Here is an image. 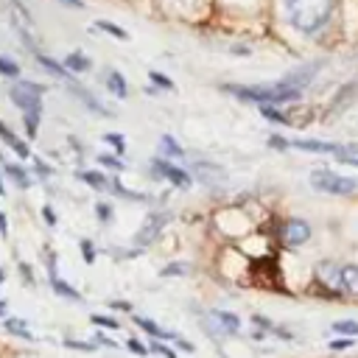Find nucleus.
Masks as SVG:
<instances>
[{
	"label": "nucleus",
	"instance_id": "f257e3e1",
	"mask_svg": "<svg viewBox=\"0 0 358 358\" xmlns=\"http://www.w3.org/2000/svg\"><path fill=\"white\" fill-rule=\"evenodd\" d=\"M224 92L235 95L238 101H249V103H260V106H277V103H288V101H299L302 90L288 87V84H224Z\"/></svg>",
	"mask_w": 358,
	"mask_h": 358
},
{
	"label": "nucleus",
	"instance_id": "f03ea898",
	"mask_svg": "<svg viewBox=\"0 0 358 358\" xmlns=\"http://www.w3.org/2000/svg\"><path fill=\"white\" fill-rule=\"evenodd\" d=\"M333 3H336V0H299V3L288 11V20H291V25H294L296 31L313 34V31H319V28L330 20Z\"/></svg>",
	"mask_w": 358,
	"mask_h": 358
},
{
	"label": "nucleus",
	"instance_id": "7ed1b4c3",
	"mask_svg": "<svg viewBox=\"0 0 358 358\" xmlns=\"http://www.w3.org/2000/svg\"><path fill=\"white\" fill-rule=\"evenodd\" d=\"M308 182H310L313 190H319V193H333V196H347V193H355V190H358V179L341 176V173H336V171H330V168H316V171H310Z\"/></svg>",
	"mask_w": 358,
	"mask_h": 358
},
{
	"label": "nucleus",
	"instance_id": "20e7f679",
	"mask_svg": "<svg viewBox=\"0 0 358 358\" xmlns=\"http://www.w3.org/2000/svg\"><path fill=\"white\" fill-rule=\"evenodd\" d=\"M42 95H45V87L34 84V81H14L8 87V98L22 115L25 112H42Z\"/></svg>",
	"mask_w": 358,
	"mask_h": 358
},
{
	"label": "nucleus",
	"instance_id": "39448f33",
	"mask_svg": "<svg viewBox=\"0 0 358 358\" xmlns=\"http://www.w3.org/2000/svg\"><path fill=\"white\" fill-rule=\"evenodd\" d=\"M168 221H171V213H168V210H154V213H148L145 221H143V227H140L137 235H134V246H137V249H145L148 243H154L157 235L162 232V227H165Z\"/></svg>",
	"mask_w": 358,
	"mask_h": 358
},
{
	"label": "nucleus",
	"instance_id": "423d86ee",
	"mask_svg": "<svg viewBox=\"0 0 358 358\" xmlns=\"http://www.w3.org/2000/svg\"><path fill=\"white\" fill-rule=\"evenodd\" d=\"M148 165H151V176H157V179H168L171 185L182 187V190H187V187L193 185V179H190V173H187L185 168H176L173 162H168V159H162V157H154Z\"/></svg>",
	"mask_w": 358,
	"mask_h": 358
},
{
	"label": "nucleus",
	"instance_id": "0eeeda50",
	"mask_svg": "<svg viewBox=\"0 0 358 358\" xmlns=\"http://www.w3.org/2000/svg\"><path fill=\"white\" fill-rule=\"evenodd\" d=\"M291 148L299 151H313V154H336V157H347L350 151H358V145H344V143H324V140H288Z\"/></svg>",
	"mask_w": 358,
	"mask_h": 358
},
{
	"label": "nucleus",
	"instance_id": "6e6552de",
	"mask_svg": "<svg viewBox=\"0 0 358 358\" xmlns=\"http://www.w3.org/2000/svg\"><path fill=\"white\" fill-rule=\"evenodd\" d=\"M280 235H282V241H285L288 246H299V243H305V241L310 238V224L302 221V218H288V221L282 224Z\"/></svg>",
	"mask_w": 358,
	"mask_h": 358
},
{
	"label": "nucleus",
	"instance_id": "1a4fd4ad",
	"mask_svg": "<svg viewBox=\"0 0 358 358\" xmlns=\"http://www.w3.org/2000/svg\"><path fill=\"white\" fill-rule=\"evenodd\" d=\"M48 274H50V288L59 294V296H64V299H73V302H81V294L73 288V285H67L59 274H56V268H53V255L48 257Z\"/></svg>",
	"mask_w": 358,
	"mask_h": 358
},
{
	"label": "nucleus",
	"instance_id": "9d476101",
	"mask_svg": "<svg viewBox=\"0 0 358 358\" xmlns=\"http://www.w3.org/2000/svg\"><path fill=\"white\" fill-rule=\"evenodd\" d=\"M70 92H73L76 98H81V103H84L90 112H95V115H103V117H109V115H112V112H109V109H106V106H103V103H101V101H98L92 92H87L84 87H78V84H73V81H70Z\"/></svg>",
	"mask_w": 358,
	"mask_h": 358
},
{
	"label": "nucleus",
	"instance_id": "9b49d317",
	"mask_svg": "<svg viewBox=\"0 0 358 358\" xmlns=\"http://www.w3.org/2000/svg\"><path fill=\"white\" fill-rule=\"evenodd\" d=\"M210 316L218 322V330L221 333H229V336H235V333H241V316L238 313H232V310H210Z\"/></svg>",
	"mask_w": 358,
	"mask_h": 358
},
{
	"label": "nucleus",
	"instance_id": "f8f14e48",
	"mask_svg": "<svg viewBox=\"0 0 358 358\" xmlns=\"http://www.w3.org/2000/svg\"><path fill=\"white\" fill-rule=\"evenodd\" d=\"M193 173H196L204 185H218V182L227 179L224 171H221L218 165H213V162H199V165H193Z\"/></svg>",
	"mask_w": 358,
	"mask_h": 358
},
{
	"label": "nucleus",
	"instance_id": "ddd939ff",
	"mask_svg": "<svg viewBox=\"0 0 358 358\" xmlns=\"http://www.w3.org/2000/svg\"><path fill=\"white\" fill-rule=\"evenodd\" d=\"M31 53H34V59L48 70V73H53V76H59V78H64V81H73V76H70V70L64 67V64H59V62H53V59H48L39 48H31Z\"/></svg>",
	"mask_w": 358,
	"mask_h": 358
},
{
	"label": "nucleus",
	"instance_id": "4468645a",
	"mask_svg": "<svg viewBox=\"0 0 358 358\" xmlns=\"http://www.w3.org/2000/svg\"><path fill=\"white\" fill-rule=\"evenodd\" d=\"M319 70V64H305V67H299V70H294V73H288V76H282V84H288V87H296V90H302L310 78H313V73Z\"/></svg>",
	"mask_w": 358,
	"mask_h": 358
},
{
	"label": "nucleus",
	"instance_id": "2eb2a0df",
	"mask_svg": "<svg viewBox=\"0 0 358 358\" xmlns=\"http://www.w3.org/2000/svg\"><path fill=\"white\" fill-rule=\"evenodd\" d=\"M338 285H341L347 294L358 296V266H352V263L341 266V268H338Z\"/></svg>",
	"mask_w": 358,
	"mask_h": 358
},
{
	"label": "nucleus",
	"instance_id": "dca6fc26",
	"mask_svg": "<svg viewBox=\"0 0 358 358\" xmlns=\"http://www.w3.org/2000/svg\"><path fill=\"white\" fill-rule=\"evenodd\" d=\"M70 73H87L90 67H92V62H90V56H84L81 50H73V53H67L64 56V62H62Z\"/></svg>",
	"mask_w": 358,
	"mask_h": 358
},
{
	"label": "nucleus",
	"instance_id": "f3484780",
	"mask_svg": "<svg viewBox=\"0 0 358 358\" xmlns=\"http://www.w3.org/2000/svg\"><path fill=\"white\" fill-rule=\"evenodd\" d=\"M106 90H109L115 98H126V95H129V87H126L123 73H117V70H106Z\"/></svg>",
	"mask_w": 358,
	"mask_h": 358
},
{
	"label": "nucleus",
	"instance_id": "a211bd4d",
	"mask_svg": "<svg viewBox=\"0 0 358 358\" xmlns=\"http://www.w3.org/2000/svg\"><path fill=\"white\" fill-rule=\"evenodd\" d=\"M0 137H3V140H6V143H8V145H11V148L20 154V157H31L28 145H25V143H22V140H20V137H17V134H14L8 126H3V120H0Z\"/></svg>",
	"mask_w": 358,
	"mask_h": 358
},
{
	"label": "nucleus",
	"instance_id": "6ab92c4d",
	"mask_svg": "<svg viewBox=\"0 0 358 358\" xmlns=\"http://www.w3.org/2000/svg\"><path fill=\"white\" fill-rule=\"evenodd\" d=\"M78 179L87 182V185H92L95 190H109V187H112V179H106V176L98 173V171H81Z\"/></svg>",
	"mask_w": 358,
	"mask_h": 358
},
{
	"label": "nucleus",
	"instance_id": "aec40b11",
	"mask_svg": "<svg viewBox=\"0 0 358 358\" xmlns=\"http://www.w3.org/2000/svg\"><path fill=\"white\" fill-rule=\"evenodd\" d=\"M134 324H140L148 336H154V338H176L173 333H168V330H162L157 322H151V319H145V316H134Z\"/></svg>",
	"mask_w": 358,
	"mask_h": 358
},
{
	"label": "nucleus",
	"instance_id": "412c9836",
	"mask_svg": "<svg viewBox=\"0 0 358 358\" xmlns=\"http://www.w3.org/2000/svg\"><path fill=\"white\" fill-rule=\"evenodd\" d=\"M330 327H333L336 336H350V338L358 336V322H355V319H338V322H333Z\"/></svg>",
	"mask_w": 358,
	"mask_h": 358
},
{
	"label": "nucleus",
	"instance_id": "4be33fe9",
	"mask_svg": "<svg viewBox=\"0 0 358 358\" xmlns=\"http://www.w3.org/2000/svg\"><path fill=\"white\" fill-rule=\"evenodd\" d=\"M95 28H101V31H106L109 36H115V39H120V42H129V34L120 28V25H115V22H109V20H98L95 22Z\"/></svg>",
	"mask_w": 358,
	"mask_h": 358
},
{
	"label": "nucleus",
	"instance_id": "5701e85b",
	"mask_svg": "<svg viewBox=\"0 0 358 358\" xmlns=\"http://www.w3.org/2000/svg\"><path fill=\"white\" fill-rule=\"evenodd\" d=\"M6 173H8L20 187H28V185H31V179H28V173H25V168H22V165L8 162V165H6Z\"/></svg>",
	"mask_w": 358,
	"mask_h": 358
},
{
	"label": "nucleus",
	"instance_id": "b1692460",
	"mask_svg": "<svg viewBox=\"0 0 358 358\" xmlns=\"http://www.w3.org/2000/svg\"><path fill=\"white\" fill-rule=\"evenodd\" d=\"M0 73H3L6 78H17V76H20V64L11 62L8 56H0Z\"/></svg>",
	"mask_w": 358,
	"mask_h": 358
},
{
	"label": "nucleus",
	"instance_id": "393cba45",
	"mask_svg": "<svg viewBox=\"0 0 358 358\" xmlns=\"http://www.w3.org/2000/svg\"><path fill=\"white\" fill-rule=\"evenodd\" d=\"M260 112H263V117H266V120H271V123H280V126H288V117H285L282 112H277L274 106H260Z\"/></svg>",
	"mask_w": 358,
	"mask_h": 358
},
{
	"label": "nucleus",
	"instance_id": "a878e982",
	"mask_svg": "<svg viewBox=\"0 0 358 358\" xmlns=\"http://www.w3.org/2000/svg\"><path fill=\"white\" fill-rule=\"evenodd\" d=\"M22 120H25V131H28V137H36V131H39V112H25Z\"/></svg>",
	"mask_w": 358,
	"mask_h": 358
},
{
	"label": "nucleus",
	"instance_id": "bb28decb",
	"mask_svg": "<svg viewBox=\"0 0 358 358\" xmlns=\"http://www.w3.org/2000/svg\"><path fill=\"white\" fill-rule=\"evenodd\" d=\"M22 324H25L22 319H6V330H8V333H17V336H22V338H34L31 330H25Z\"/></svg>",
	"mask_w": 358,
	"mask_h": 358
},
{
	"label": "nucleus",
	"instance_id": "cd10ccee",
	"mask_svg": "<svg viewBox=\"0 0 358 358\" xmlns=\"http://www.w3.org/2000/svg\"><path fill=\"white\" fill-rule=\"evenodd\" d=\"M159 143H162V151H165V154H171V157H182V154H185V151L176 145V140H173L171 134H162V140H159Z\"/></svg>",
	"mask_w": 358,
	"mask_h": 358
},
{
	"label": "nucleus",
	"instance_id": "c85d7f7f",
	"mask_svg": "<svg viewBox=\"0 0 358 358\" xmlns=\"http://www.w3.org/2000/svg\"><path fill=\"white\" fill-rule=\"evenodd\" d=\"M148 78H151V84H154V87H162V90H173V81H171L165 73H157V70H151V73H148Z\"/></svg>",
	"mask_w": 358,
	"mask_h": 358
},
{
	"label": "nucleus",
	"instance_id": "c756f323",
	"mask_svg": "<svg viewBox=\"0 0 358 358\" xmlns=\"http://www.w3.org/2000/svg\"><path fill=\"white\" fill-rule=\"evenodd\" d=\"M103 140H106V143H112V145H115V151H120V154L126 151V137H123V134L109 131V134H103Z\"/></svg>",
	"mask_w": 358,
	"mask_h": 358
},
{
	"label": "nucleus",
	"instance_id": "7c9ffc66",
	"mask_svg": "<svg viewBox=\"0 0 358 358\" xmlns=\"http://www.w3.org/2000/svg\"><path fill=\"white\" fill-rule=\"evenodd\" d=\"M98 162H101V165H106V168H112V171H123V162H120L117 157H109V154H98Z\"/></svg>",
	"mask_w": 358,
	"mask_h": 358
},
{
	"label": "nucleus",
	"instance_id": "2f4dec72",
	"mask_svg": "<svg viewBox=\"0 0 358 358\" xmlns=\"http://www.w3.org/2000/svg\"><path fill=\"white\" fill-rule=\"evenodd\" d=\"M95 213H98V221H101V224H109V221H112V207H109V204L98 201V204H95Z\"/></svg>",
	"mask_w": 358,
	"mask_h": 358
},
{
	"label": "nucleus",
	"instance_id": "473e14b6",
	"mask_svg": "<svg viewBox=\"0 0 358 358\" xmlns=\"http://www.w3.org/2000/svg\"><path fill=\"white\" fill-rule=\"evenodd\" d=\"M126 350L134 352V355H148V352H151V350H148L143 341H137V338H129V341H126Z\"/></svg>",
	"mask_w": 358,
	"mask_h": 358
},
{
	"label": "nucleus",
	"instance_id": "72a5a7b5",
	"mask_svg": "<svg viewBox=\"0 0 358 358\" xmlns=\"http://www.w3.org/2000/svg\"><path fill=\"white\" fill-rule=\"evenodd\" d=\"M92 322H95V324H101V327H106V330H117V327H120L115 319H109V316H101V313H95V316H92Z\"/></svg>",
	"mask_w": 358,
	"mask_h": 358
},
{
	"label": "nucleus",
	"instance_id": "f704fd0d",
	"mask_svg": "<svg viewBox=\"0 0 358 358\" xmlns=\"http://www.w3.org/2000/svg\"><path fill=\"white\" fill-rule=\"evenodd\" d=\"M327 347H330L333 352H338V350H347V347H352V338H350V336H341V338H333Z\"/></svg>",
	"mask_w": 358,
	"mask_h": 358
},
{
	"label": "nucleus",
	"instance_id": "c9c22d12",
	"mask_svg": "<svg viewBox=\"0 0 358 358\" xmlns=\"http://www.w3.org/2000/svg\"><path fill=\"white\" fill-rule=\"evenodd\" d=\"M64 347H73V350H81V352H92V350H95L92 344H87V341H73V338H67Z\"/></svg>",
	"mask_w": 358,
	"mask_h": 358
},
{
	"label": "nucleus",
	"instance_id": "e433bc0d",
	"mask_svg": "<svg viewBox=\"0 0 358 358\" xmlns=\"http://www.w3.org/2000/svg\"><path fill=\"white\" fill-rule=\"evenodd\" d=\"M81 252H84V260H87V263L95 260V246H92L90 241H81Z\"/></svg>",
	"mask_w": 358,
	"mask_h": 358
},
{
	"label": "nucleus",
	"instance_id": "4c0bfd02",
	"mask_svg": "<svg viewBox=\"0 0 358 358\" xmlns=\"http://www.w3.org/2000/svg\"><path fill=\"white\" fill-rule=\"evenodd\" d=\"M148 350H151V352H159V355H165V358H176V355H173V352H171V350H168L162 341H154Z\"/></svg>",
	"mask_w": 358,
	"mask_h": 358
},
{
	"label": "nucleus",
	"instance_id": "58836bf2",
	"mask_svg": "<svg viewBox=\"0 0 358 358\" xmlns=\"http://www.w3.org/2000/svg\"><path fill=\"white\" fill-rule=\"evenodd\" d=\"M185 271H187L185 263H173V266H165V268H162V274H185Z\"/></svg>",
	"mask_w": 358,
	"mask_h": 358
},
{
	"label": "nucleus",
	"instance_id": "ea45409f",
	"mask_svg": "<svg viewBox=\"0 0 358 358\" xmlns=\"http://www.w3.org/2000/svg\"><path fill=\"white\" fill-rule=\"evenodd\" d=\"M252 322H255V324H260V330H274V324H271L266 316H260V313H255V316H252Z\"/></svg>",
	"mask_w": 358,
	"mask_h": 358
},
{
	"label": "nucleus",
	"instance_id": "a19ab883",
	"mask_svg": "<svg viewBox=\"0 0 358 358\" xmlns=\"http://www.w3.org/2000/svg\"><path fill=\"white\" fill-rule=\"evenodd\" d=\"M268 145H271V148H280V151H282V148H288V140H282V137L271 134V137H268Z\"/></svg>",
	"mask_w": 358,
	"mask_h": 358
},
{
	"label": "nucleus",
	"instance_id": "79ce46f5",
	"mask_svg": "<svg viewBox=\"0 0 358 358\" xmlns=\"http://www.w3.org/2000/svg\"><path fill=\"white\" fill-rule=\"evenodd\" d=\"M106 305H109V308H115V310H131V305H129V302H123V299H109Z\"/></svg>",
	"mask_w": 358,
	"mask_h": 358
},
{
	"label": "nucleus",
	"instance_id": "37998d69",
	"mask_svg": "<svg viewBox=\"0 0 358 358\" xmlns=\"http://www.w3.org/2000/svg\"><path fill=\"white\" fill-rule=\"evenodd\" d=\"M176 347H179V350H185V352H196V347H193L187 338H179V336H176Z\"/></svg>",
	"mask_w": 358,
	"mask_h": 358
},
{
	"label": "nucleus",
	"instance_id": "c03bdc74",
	"mask_svg": "<svg viewBox=\"0 0 358 358\" xmlns=\"http://www.w3.org/2000/svg\"><path fill=\"white\" fill-rule=\"evenodd\" d=\"M232 53H235V56H249L252 48H249V45H232Z\"/></svg>",
	"mask_w": 358,
	"mask_h": 358
},
{
	"label": "nucleus",
	"instance_id": "a18cd8bd",
	"mask_svg": "<svg viewBox=\"0 0 358 358\" xmlns=\"http://www.w3.org/2000/svg\"><path fill=\"white\" fill-rule=\"evenodd\" d=\"M62 6H70V8H84V0H56Z\"/></svg>",
	"mask_w": 358,
	"mask_h": 358
},
{
	"label": "nucleus",
	"instance_id": "49530a36",
	"mask_svg": "<svg viewBox=\"0 0 358 358\" xmlns=\"http://www.w3.org/2000/svg\"><path fill=\"white\" fill-rule=\"evenodd\" d=\"M95 341H101V344H103V347H117V344H115V341H112V338H106V336H101V333H98V336H95Z\"/></svg>",
	"mask_w": 358,
	"mask_h": 358
},
{
	"label": "nucleus",
	"instance_id": "de8ad7c7",
	"mask_svg": "<svg viewBox=\"0 0 358 358\" xmlns=\"http://www.w3.org/2000/svg\"><path fill=\"white\" fill-rule=\"evenodd\" d=\"M42 213H45V221H48V224H56V215H53V210H50V207H45Z\"/></svg>",
	"mask_w": 358,
	"mask_h": 358
},
{
	"label": "nucleus",
	"instance_id": "09e8293b",
	"mask_svg": "<svg viewBox=\"0 0 358 358\" xmlns=\"http://www.w3.org/2000/svg\"><path fill=\"white\" fill-rule=\"evenodd\" d=\"M296 3H299V0H282V6H285V11H291V8L296 6Z\"/></svg>",
	"mask_w": 358,
	"mask_h": 358
}]
</instances>
